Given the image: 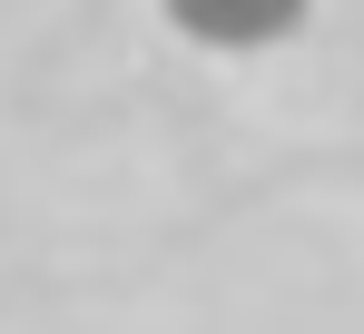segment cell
Instances as JSON below:
<instances>
[{
	"mask_svg": "<svg viewBox=\"0 0 364 334\" xmlns=\"http://www.w3.org/2000/svg\"><path fill=\"white\" fill-rule=\"evenodd\" d=\"M315 0H168V30L197 50H276L296 40Z\"/></svg>",
	"mask_w": 364,
	"mask_h": 334,
	"instance_id": "6da1fadb",
	"label": "cell"
}]
</instances>
